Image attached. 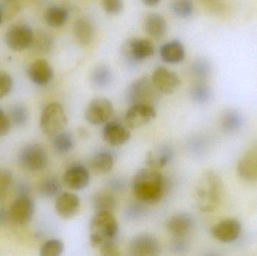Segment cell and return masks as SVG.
<instances>
[{"mask_svg":"<svg viewBox=\"0 0 257 256\" xmlns=\"http://www.w3.org/2000/svg\"><path fill=\"white\" fill-rule=\"evenodd\" d=\"M74 35L78 44L87 45L91 43L95 35L94 26L90 20L81 18L74 24Z\"/></svg>","mask_w":257,"mask_h":256,"instance_id":"23","label":"cell"},{"mask_svg":"<svg viewBox=\"0 0 257 256\" xmlns=\"http://www.w3.org/2000/svg\"><path fill=\"white\" fill-rule=\"evenodd\" d=\"M64 108L58 102L48 104L43 109L40 119V128L43 133L54 136L63 132L67 125Z\"/></svg>","mask_w":257,"mask_h":256,"instance_id":"4","label":"cell"},{"mask_svg":"<svg viewBox=\"0 0 257 256\" xmlns=\"http://www.w3.org/2000/svg\"><path fill=\"white\" fill-rule=\"evenodd\" d=\"M187 249H188V245L187 242L181 240V238H178V240H175L172 246V249L176 253H183L184 251L187 250Z\"/></svg>","mask_w":257,"mask_h":256,"instance_id":"43","label":"cell"},{"mask_svg":"<svg viewBox=\"0 0 257 256\" xmlns=\"http://www.w3.org/2000/svg\"><path fill=\"white\" fill-rule=\"evenodd\" d=\"M78 132H79V135H81V137H87V135H88V132H87V129H84V128H81L80 130H78Z\"/></svg>","mask_w":257,"mask_h":256,"instance_id":"48","label":"cell"},{"mask_svg":"<svg viewBox=\"0 0 257 256\" xmlns=\"http://www.w3.org/2000/svg\"><path fill=\"white\" fill-rule=\"evenodd\" d=\"M113 76L109 68L99 66L95 68L90 75L92 84L98 88H105L112 82Z\"/></svg>","mask_w":257,"mask_h":256,"instance_id":"29","label":"cell"},{"mask_svg":"<svg viewBox=\"0 0 257 256\" xmlns=\"http://www.w3.org/2000/svg\"><path fill=\"white\" fill-rule=\"evenodd\" d=\"M61 184L56 177H48L39 183L38 191L44 198H53L60 193Z\"/></svg>","mask_w":257,"mask_h":256,"instance_id":"30","label":"cell"},{"mask_svg":"<svg viewBox=\"0 0 257 256\" xmlns=\"http://www.w3.org/2000/svg\"><path fill=\"white\" fill-rule=\"evenodd\" d=\"M104 140L111 146H121L130 140L131 134L123 125L116 122H109L102 131Z\"/></svg>","mask_w":257,"mask_h":256,"instance_id":"18","label":"cell"},{"mask_svg":"<svg viewBox=\"0 0 257 256\" xmlns=\"http://www.w3.org/2000/svg\"><path fill=\"white\" fill-rule=\"evenodd\" d=\"M205 6L214 13L220 14L224 12V0H201Z\"/></svg>","mask_w":257,"mask_h":256,"instance_id":"41","label":"cell"},{"mask_svg":"<svg viewBox=\"0 0 257 256\" xmlns=\"http://www.w3.org/2000/svg\"><path fill=\"white\" fill-rule=\"evenodd\" d=\"M114 167V158L112 155L106 152L99 153L92 158L90 168L92 171L97 175L108 174Z\"/></svg>","mask_w":257,"mask_h":256,"instance_id":"25","label":"cell"},{"mask_svg":"<svg viewBox=\"0 0 257 256\" xmlns=\"http://www.w3.org/2000/svg\"><path fill=\"white\" fill-rule=\"evenodd\" d=\"M8 216H9V213L4 210V209H1L0 210V221H5L7 219Z\"/></svg>","mask_w":257,"mask_h":256,"instance_id":"47","label":"cell"},{"mask_svg":"<svg viewBox=\"0 0 257 256\" xmlns=\"http://www.w3.org/2000/svg\"><path fill=\"white\" fill-rule=\"evenodd\" d=\"M112 102L106 98H96L93 99L86 108L85 119L90 124L101 125L106 123L112 115Z\"/></svg>","mask_w":257,"mask_h":256,"instance_id":"9","label":"cell"},{"mask_svg":"<svg viewBox=\"0 0 257 256\" xmlns=\"http://www.w3.org/2000/svg\"><path fill=\"white\" fill-rule=\"evenodd\" d=\"M64 251L63 242L57 239L48 240L40 249V255L60 256Z\"/></svg>","mask_w":257,"mask_h":256,"instance_id":"34","label":"cell"},{"mask_svg":"<svg viewBox=\"0 0 257 256\" xmlns=\"http://www.w3.org/2000/svg\"><path fill=\"white\" fill-rule=\"evenodd\" d=\"M151 80L160 93L167 95L173 93L181 83V79L176 73L163 66L154 70Z\"/></svg>","mask_w":257,"mask_h":256,"instance_id":"12","label":"cell"},{"mask_svg":"<svg viewBox=\"0 0 257 256\" xmlns=\"http://www.w3.org/2000/svg\"><path fill=\"white\" fill-rule=\"evenodd\" d=\"M145 29L146 33L151 37L161 38L167 30V22L166 19L157 13L148 15L145 18Z\"/></svg>","mask_w":257,"mask_h":256,"instance_id":"24","label":"cell"},{"mask_svg":"<svg viewBox=\"0 0 257 256\" xmlns=\"http://www.w3.org/2000/svg\"><path fill=\"white\" fill-rule=\"evenodd\" d=\"M173 151L167 146H161L147 154L146 164L149 168H162L172 161Z\"/></svg>","mask_w":257,"mask_h":256,"instance_id":"22","label":"cell"},{"mask_svg":"<svg viewBox=\"0 0 257 256\" xmlns=\"http://www.w3.org/2000/svg\"><path fill=\"white\" fill-rule=\"evenodd\" d=\"M101 255L104 256H117L120 255V252L118 246L115 243V240H111L105 242L99 247Z\"/></svg>","mask_w":257,"mask_h":256,"instance_id":"40","label":"cell"},{"mask_svg":"<svg viewBox=\"0 0 257 256\" xmlns=\"http://www.w3.org/2000/svg\"><path fill=\"white\" fill-rule=\"evenodd\" d=\"M12 173L7 169L0 168V199H3L7 193L12 183Z\"/></svg>","mask_w":257,"mask_h":256,"instance_id":"37","label":"cell"},{"mask_svg":"<svg viewBox=\"0 0 257 256\" xmlns=\"http://www.w3.org/2000/svg\"><path fill=\"white\" fill-rule=\"evenodd\" d=\"M133 190L139 201L148 204H155L164 195V177L155 168L139 170L133 178Z\"/></svg>","mask_w":257,"mask_h":256,"instance_id":"1","label":"cell"},{"mask_svg":"<svg viewBox=\"0 0 257 256\" xmlns=\"http://www.w3.org/2000/svg\"><path fill=\"white\" fill-rule=\"evenodd\" d=\"M223 195V182L213 171H205L196 187V203L199 210L205 213L214 211L220 205Z\"/></svg>","mask_w":257,"mask_h":256,"instance_id":"2","label":"cell"},{"mask_svg":"<svg viewBox=\"0 0 257 256\" xmlns=\"http://www.w3.org/2000/svg\"><path fill=\"white\" fill-rule=\"evenodd\" d=\"M92 206L96 212H112L116 207V200L106 192H99L92 198Z\"/></svg>","mask_w":257,"mask_h":256,"instance_id":"27","label":"cell"},{"mask_svg":"<svg viewBox=\"0 0 257 256\" xmlns=\"http://www.w3.org/2000/svg\"><path fill=\"white\" fill-rule=\"evenodd\" d=\"M104 10L110 15H118L123 9V0H103Z\"/></svg>","mask_w":257,"mask_h":256,"instance_id":"39","label":"cell"},{"mask_svg":"<svg viewBox=\"0 0 257 256\" xmlns=\"http://www.w3.org/2000/svg\"><path fill=\"white\" fill-rule=\"evenodd\" d=\"M128 254L133 256H154L159 255L160 245L153 234L143 233L135 236L128 243Z\"/></svg>","mask_w":257,"mask_h":256,"instance_id":"10","label":"cell"},{"mask_svg":"<svg viewBox=\"0 0 257 256\" xmlns=\"http://www.w3.org/2000/svg\"><path fill=\"white\" fill-rule=\"evenodd\" d=\"M63 178L69 189L81 190L90 183V173L83 165H74L66 171Z\"/></svg>","mask_w":257,"mask_h":256,"instance_id":"17","label":"cell"},{"mask_svg":"<svg viewBox=\"0 0 257 256\" xmlns=\"http://www.w3.org/2000/svg\"><path fill=\"white\" fill-rule=\"evenodd\" d=\"M194 219L189 213H179L171 217L167 224L169 232L177 238H184L194 228Z\"/></svg>","mask_w":257,"mask_h":256,"instance_id":"16","label":"cell"},{"mask_svg":"<svg viewBox=\"0 0 257 256\" xmlns=\"http://www.w3.org/2000/svg\"><path fill=\"white\" fill-rule=\"evenodd\" d=\"M35 204L29 196H18L9 210V217L15 223H27L33 219Z\"/></svg>","mask_w":257,"mask_h":256,"instance_id":"13","label":"cell"},{"mask_svg":"<svg viewBox=\"0 0 257 256\" xmlns=\"http://www.w3.org/2000/svg\"><path fill=\"white\" fill-rule=\"evenodd\" d=\"M142 3L148 6H155L160 3L161 0H142Z\"/></svg>","mask_w":257,"mask_h":256,"instance_id":"46","label":"cell"},{"mask_svg":"<svg viewBox=\"0 0 257 256\" xmlns=\"http://www.w3.org/2000/svg\"><path fill=\"white\" fill-rule=\"evenodd\" d=\"M142 213H143V210H142V207H139V205H133L128 209V212L126 215H127L128 218L136 219H137V218L140 217Z\"/></svg>","mask_w":257,"mask_h":256,"instance_id":"44","label":"cell"},{"mask_svg":"<svg viewBox=\"0 0 257 256\" xmlns=\"http://www.w3.org/2000/svg\"><path fill=\"white\" fill-rule=\"evenodd\" d=\"M160 57L163 61L170 64L181 63L185 58L184 45L178 40H172L160 48Z\"/></svg>","mask_w":257,"mask_h":256,"instance_id":"21","label":"cell"},{"mask_svg":"<svg viewBox=\"0 0 257 256\" xmlns=\"http://www.w3.org/2000/svg\"><path fill=\"white\" fill-rule=\"evenodd\" d=\"M210 65L208 62L204 60H199L195 61L191 66L192 72L196 78L204 79L206 78L210 72Z\"/></svg>","mask_w":257,"mask_h":256,"instance_id":"36","label":"cell"},{"mask_svg":"<svg viewBox=\"0 0 257 256\" xmlns=\"http://www.w3.org/2000/svg\"><path fill=\"white\" fill-rule=\"evenodd\" d=\"M69 16V12L66 8L54 6L47 9L45 13V20L50 27L58 28L67 23Z\"/></svg>","mask_w":257,"mask_h":256,"instance_id":"26","label":"cell"},{"mask_svg":"<svg viewBox=\"0 0 257 256\" xmlns=\"http://www.w3.org/2000/svg\"><path fill=\"white\" fill-rule=\"evenodd\" d=\"M2 21H3V16H2V13L0 12V24H1Z\"/></svg>","mask_w":257,"mask_h":256,"instance_id":"49","label":"cell"},{"mask_svg":"<svg viewBox=\"0 0 257 256\" xmlns=\"http://www.w3.org/2000/svg\"><path fill=\"white\" fill-rule=\"evenodd\" d=\"M17 194H18V196H29L30 194V186L24 182L20 183L17 186Z\"/></svg>","mask_w":257,"mask_h":256,"instance_id":"45","label":"cell"},{"mask_svg":"<svg viewBox=\"0 0 257 256\" xmlns=\"http://www.w3.org/2000/svg\"><path fill=\"white\" fill-rule=\"evenodd\" d=\"M46 150L39 144H30L21 150L18 155L20 165L32 171L43 170L48 164Z\"/></svg>","mask_w":257,"mask_h":256,"instance_id":"6","label":"cell"},{"mask_svg":"<svg viewBox=\"0 0 257 256\" xmlns=\"http://www.w3.org/2000/svg\"><path fill=\"white\" fill-rule=\"evenodd\" d=\"M11 121L0 108V135H6L10 131Z\"/></svg>","mask_w":257,"mask_h":256,"instance_id":"42","label":"cell"},{"mask_svg":"<svg viewBox=\"0 0 257 256\" xmlns=\"http://www.w3.org/2000/svg\"><path fill=\"white\" fill-rule=\"evenodd\" d=\"M211 92L209 87L205 84H196L191 90V97L194 102L199 104H203L208 102L211 99Z\"/></svg>","mask_w":257,"mask_h":256,"instance_id":"35","label":"cell"},{"mask_svg":"<svg viewBox=\"0 0 257 256\" xmlns=\"http://www.w3.org/2000/svg\"><path fill=\"white\" fill-rule=\"evenodd\" d=\"M154 47L151 42L145 39H130L123 45L122 54L126 61L136 64L149 58L154 54Z\"/></svg>","mask_w":257,"mask_h":256,"instance_id":"8","label":"cell"},{"mask_svg":"<svg viewBox=\"0 0 257 256\" xmlns=\"http://www.w3.org/2000/svg\"><path fill=\"white\" fill-rule=\"evenodd\" d=\"M241 231V225L236 219H227L216 224L211 228V234L216 240L223 243L235 241Z\"/></svg>","mask_w":257,"mask_h":256,"instance_id":"14","label":"cell"},{"mask_svg":"<svg viewBox=\"0 0 257 256\" xmlns=\"http://www.w3.org/2000/svg\"><path fill=\"white\" fill-rule=\"evenodd\" d=\"M55 208L59 216L63 219H70L79 210V198L75 194L64 192L57 198Z\"/></svg>","mask_w":257,"mask_h":256,"instance_id":"20","label":"cell"},{"mask_svg":"<svg viewBox=\"0 0 257 256\" xmlns=\"http://www.w3.org/2000/svg\"><path fill=\"white\" fill-rule=\"evenodd\" d=\"M156 116L157 111L153 105L134 104L128 108L125 116V122L130 129H139L149 123Z\"/></svg>","mask_w":257,"mask_h":256,"instance_id":"11","label":"cell"},{"mask_svg":"<svg viewBox=\"0 0 257 256\" xmlns=\"http://www.w3.org/2000/svg\"><path fill=\"white\" fill-rule=\"evenodd\" d=\"M238 175L247 181H257V146L240 159L237 167Z\"/></svg>","mask_w":257,"mask_h":256,"instance_id":"19","label":"cell"},{"mask_svg":"<svg viewBox=\"0 0 257 256\" xmlns=\"http://www.w3.org/2000/svg\"><path fill=\"white\" fill-rule=\"evenodd\" d=\"M29 111L24 105L16 104L10 109V118L12 123L18 127H22L27 124L29 120Z\"/></svg>","mask_w":257,"mask_h":256,"instance_id":"32","label":"cell"},{"mask_svg":"<svg viewBox=\"0 0 257 256\" xmlns=\"http://www.w3.org/2000/svg\"><path fill=\"white\" fill-rule=\"evenodd\" d=\"M158 93L152 80L142 78L130 84L126 91V99L131 105L148 104L153 105L158 98Z\"/></svg>","mask_w":257,"mask_h":256,"instance_id":"5","label":"cell"},{"mask_svg":"<svg viewBox=\"0 0 257 256\" xmlns=\"http://www.w3.org/2000/svg\"><path fill=\"white\" fill-rule=\"evenodd\" d=\"M13 88V79L9 74L0 72V99L6 97Z\"/></svg>","mask_w":257,"mask_h":256,"instance_id":"38","label":"cell"},{"mask_svg":"<svg viewBox=\"0 0 257 256\" xmlns=\"http://www.w3.org/2000/svg\"><path fill=\"white\" fill-rule=\"evenodd\" d=\"M29 78L33 84L45 86L51 82L54 77L52 66L45 59L35 60L27 70Z\"/></svg>","mask_w":257,"mask_h":256,"instance_id":"15","label":"cell"},{"mask_svg":"<svg viewBox=\"0 0 257 256\" xmlns=\"http://www.w3.org/2000/svg\"><path fill=\"white\" fill-rule=\"evenodd\" d=\"M34 40L33 30L25 24H18L8 30L5 42L9 49L16 52L25 51L30 48Z\"/></svg>","mask_w":257,"mask_h":256,"instance_id":"7","label":"cell"},{"mask_svg":"<svg viewBox=\"0 0 257 256\" xmlns=\"http://www.w3.org/2000/svg\"><path fill=\"white\" fill-rule=\"evenodd\" d=\"M243 123H244V120H243L242 115L235 110H227L222 116V127L226 132H235L241 129Z\"/></svg>","mask_w":257,"mask_h":256,"instance_id":"28","label":"cell"},{"mask_svg":"<svg viewBox=\"0 0 257 256\" xmlns=\"http://www.w3.org/2000/svg\"><path fill=\"white\" fill-rule=\"evenodd\" d=\"M171 9L176 16L187 18L191 16L194 6L192 0H174L171 4Z\"/></svg>","mask_w":257,"mask_h":256,"instance_id":"33","label":"cell"},{"mask_svg":"<svg viewBox=\"0 0 257 256\" xmlns=\"http://www.w3.org/2000/svg\"><path fill=\"white\" fill-rule=\"evenodd\" d=\"M52 143L53 147L57 153L65 154L73 148L75 141L70 134L61 132L54 135Z\"/></svg>","mask_w":257,"mask_h":256,"instance_id":"31","label":"cell"},{"mask_svg":"<svg viewBox=\"0 0 257 256\" xmlns=\"http://www.w3.org/2000/svg\"><path fill=\"white\" fill-rule=\"evenodd\" d=\"M90 242L93 247L99 249L105 242L114 240L118 224L112 212H96L89 225Z\"/></svg>","mask_w":257,"mask_h":256,"instance_id":"3","label":"cell"}]
</instances>
